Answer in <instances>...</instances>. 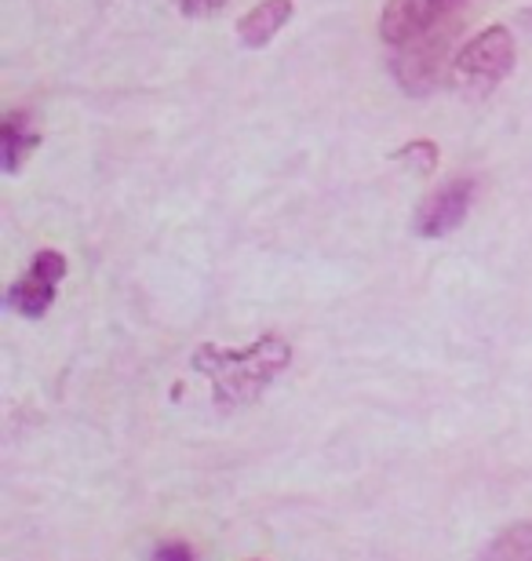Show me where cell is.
I'll list each match as a JSON object with an SVG mask.
<instances>
[{"label": "cell", "mask_w": 532, "mask_h": 561, "mask_svg": "<svg viewBox=\"0 0 532 561\" xmlns=\"http://www.w3.org/2000/svg\"><path fill=\"white\" fill-rule=\"evenodd\" d=\"M292 351L281 335H263L245 351H223V346H201L194 354V368L205 373L215 387V401L223 409H237L256 401L274 379L285 373Z\"/></svg>", "instance_id": "cell-1"}, {"label": "cell", "mask_w": 532, "mask_h": 561, "mask_svg": "<svg viewBox=\"0 0 532 561\" xmlns=\"http://www.w3.org/2000/svg\"><path fill=\"white\" fill-rule=\"evenodd\" d=\"M514 62H518L514 33L507 26H485L482 33H474L460 48L456 59H452V81H456L463 92L485 95L511 77Z\"/></svg>", "instance_id": "cell-2"}, {"label": "cell", "mask_w": 532, "mask_h": 561, "mask_svg": "<svg viewBox=\"0 0 532 561\" xmlns=\"http://www.w3.org/2000/svg\"><path fill=\"white\" fill-rule=\"evenodd\" d=\"M63 277H66V255L52 249L37 252L30 271L8 288V307L22 313V318H41L55 302V288H59Z\"/></svg>", "instance_id": "cell-3"}, {"label": "cell", "mask_w": 532, "mask_h": 561, "mask_svg": "<svg viewBox=\"0 0 532 561\" xmlns=\"http://www.w3.org/2000/svg\"><path fill=\"white\" fill-rule=\"evenodd\" d=\"M456 0H387L380 15V37L390 48H405V44L420 41L441 19L449 15Z\"/></svg>", "instance_id": "cell-4"}, {"label": "cell", "mask_w": 532, "mask_h": 561, "mask_svg": "<svg viewBox=\"0 0 532 561\" xmlns=\"http://www.w3.org/2000/svg\"><path fill=\"white\" fill-rule=\"evenodd\" d=\"M474 190H478V183L463 175L438 186L420 205V211H416V233L420 238H445V233L456 230L474 205Z\"/></svg>", "instance_id": "cell-5"}, {"label": "cell", "mask_w": 532, "mask_h": 561, "mask_svg": "<svg viewBox=\"0 0 532 561\" xmlns=\"http://www.w3.org/2000/svg\"><path fill=\"white\" fill-rule=\"evenodd\" d=\"M292 15H296V4H292V0H259V4L248 8L241 22H237V37H241L245 48H252V51L267 48V44L288 26Z\"/></svg>", "instance_id": "cell-6"}, {"label": "cell", "mask_w": 532, "mask_h": 561, "mask_svg": "<svg viewBox=\"0 0 532 561\" xmlns=\"http://www.w3.org/2000/svg\"><path fill=\"white\" fill-rule=\"evenodd\" d=\"M41 142V131L33 125V114L30 110H11L0 125V153H4V172L15 175L22 164L30 161V153L37 150Z\"/></svg>", "instance_id": "cell-7"}, {"label": "cell", "mask_w": 532, "mask_h": 561, "mask_svg": "<svg viewBox=\"0 0 532 561\" xmlns=\"http://www.w3.org/2000/svg\"><path fill=\"white\" fill-rule=\"evenodd\" d=\"M482 561H532V522L529 525H511L489 543Z\"/></svg>", "instance_id": "cell-8"}, {"label": "cell", "mask_w": 532, "mask_h": 561, "mask_svg": "<svg viewBox=\"0 0 532 561\" xmlns=\"http://www.w3.org/2000/svg\"><path fill=\"white\" fill-rule=\"evenodd\" d=\"M176 8L183 11L186 19H212L226 8V0H176Z\"/></svg>", "instance_id": "cell-9"}, {"label": "cell", "mask_w": 532, "mask_h": 561, "mask_svg": "<svg viewBox=\"0 0 532 561\" xmlns=\"http://www.w3.org/2000/svg\"><path fill=\"white\" fill-rule=\"evenodd\" d=\"M401 157H416L423 172H430V168H434V161H438V150H434V146H430V142H423V139H420V142H409V146H405Z\"/></svg>", "instance_id": "cell-10"}, {"label": "cell", "mask_w": 532, "mask_h": 561, "mask_svg": "<svg viewBox=\"0 0 532 561\" xmlns=\"http://www.w3.org/2000/svg\"><path fill=\"white\" fill-rule=\"evenodd\" d=\"M154 561H194V551H190L186 543H165V547H157Z\"/></svg>", "instance_id": "cell-11"}]
</instances>
